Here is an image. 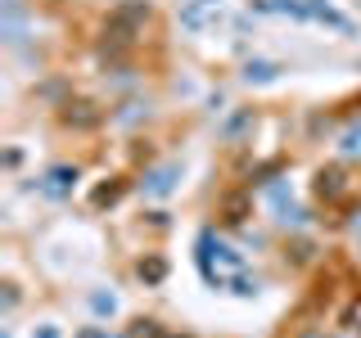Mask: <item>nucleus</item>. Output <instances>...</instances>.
I'll return each mask as SVG.
<instances>
[{"label":"nucleus","mask_w":361,"mask_h":338,"mask_svg":"<svg viewBox=\"0 0 361 338\" xmlns=\"http://www.w3.org/2000/svg\"><path fill=\"white\" fill-rule=\"evenodd\" d=\"M176 180H180V163H163V167H149V172H145L140 189L149 199H167L176 189Z\"/></svg>","instance_id":"obj_1"},{"label":"nucleus","mask_w":361,"mask_h":338,"mask_svg":"<svg viewBox=\"0 0 361 338\" xmlns=\"http://www.w3.org/2000/svg\"><path fill=\"white\" fill-rule=\"evenodd\" d=\"M316 194H321L325 203L348 199V176H343V167H321V172H316Z\"/></svg>","instance_id":"obj_2"},{"label":"nucleus","mask_w":361,"mask_h":338,"mask_svg":"<svg viewBox=\"0 0 361 338\" xmlns=\"http://www.w3.org/2000/svg\"><path fill=\"white\" fill-rule=\"evenodd\" d=\"M73 185H77V167H50L41 176V194H50V199H68Z\"/></svg>","instance_id":"obj_3"},{"label":"nucleus","mask_w":361,"mask_h":338,"mask_svg":"<svg viewBox=\"0 0 361 338\" xmlns=\"http://www.w3.org/2000/svg\"><path fill=\"white\" fill-rule=\"evenodd\" d=\"M280 73H285V63H276V59H248L244 63L248 86H271V82H280Z\"/></svg>","instance_id":"obj_4"},{"label":"nucleus","mask_w":361,"mask_h":338,"mask_svg":"<svg viewBox=\"0 0 361 338\" xmlns=\"http://www.w3.org/2000/svg\"><path fill=\"white\" fill-rule=\"evenodd\" d=\"M154 14V9H149V0H122V5L118 9H113V23H122V27H140V23L145 18H149Z\"/></svg>","instance_id":"obj_5"},{"label":"nucleus","mask_w":361,"mask_h":338,"mask_svg":"<svg viewBox=\"0 0 361 338\" xmlns=\"http://www.w3.org/2000/svg\"><path fill=\"white\" fill-rule=\"evenodd\" d=\"M63 122H68V127H95L99 113H95V104L77 99V104H68V108H63Z\"/></svg>","instance_id":"obj_6"},{"label":"nucleus","mask_w":361,"mask_h":338,"mask_svg":"<svg viewBox=\"0 0 361 338\" xmlns=\"http://www.w3.org/2000/svg\"><path fill=\"white\" fill-rule=\"evenodd\" d=\"M135 270H140V280H145V284H163L167 262H163V257H140V266H135Z\"/></svg>","instance_id":"obj_7"},{"label":"nucleus","mask_w":361,"mask_h":338,"mask_svg":"<svg viewBox=\"0 0 361 338\" xmlns=\"http://www.w3.org/2000/svg\"><path fill=\"white\" fill-rule=\"evenodd\" d=\"M316 23H325V27H334V32H343V37H357V23L353 18H348V14H338V9L330 5V9H325V14L321 18H316Z\"/></svg>","instance_id":"obj_8"},{"label":"nucleus","mask_w":361,"mask_h":338,"mask_svg":"<svg viewBox=\"0 0 361 338\" xmlns=\"http://www.w3.org/2000/svg\"><path fill=\"white\" fill-rule=\"evenodd\" d=\"M338 154H343V158H361V122H353V127L338 135Z\"/></svg>","instance_id":"obj_9"},{"label":"nucleus","mask_w":361,"mask_h":338,"mask_svg":"<svg viewBox=\"0 0 361 338\" xmlns=\"http://www.w3.org/2000/svg\"><path fill=\"white\" fill-rule=\"evenodd\" d=\"M203 0H185V5H180V27H190V32H199L203 27Z\"/></svg>","instance_id":"obj_10"},{"label":"nucleus","mask_w":361,"mask_h":338,"mask_svg":"<svg viewBox=\"0 0 361 338\" xmlns=\"http://www.w3.org/2000/svg\"><path fill=\"white\" fill-rule=\"evenodd\" d=\"M90 311H95V315H113V311H118V298H113V293H104V289L90 293Z\"/></svg>","instance_id":"obj_11"},{"label":"nucleus","mask_w":361,"mask_h":338,"mask_svg":"<svg viewBox=\"0 0 361 338\" xmlns=\"http://www.w3.org/2000/svg\"><path fill=\"white\" fill-rule=\"evenodd\" d=\"M343 330H353V334H361V293L353 302H348L343 307Z\"/></svg>","instance_id":"obj_12"},{"label":"nucleus","mask_w":361,"mask_h":338,"mask_svg":"<svg viewBox=\"0 0 361 338\" xmlns=\"http://www.w3.org/2000/svg\"><path fill=\"white\" fill-rule=\"evenodd\" d=\"M231 289H235V298H257V280H248V275H240V270H235Z\"/></svg>","instance_id":"obj_13"},{"label":"nucleus","mask_w":361,"mask_h":338,"mask_svg":"<svg viewBox=\"0 0 361 338\" xmlns=\"http://www.w3.org/2000/svg\"><path fill=\"white\" fill-rule=\"evenodd\" d=\"M118 194H122V185H99L90 203H95V208H109V203H118Z\"/></svg>","instance_id":"obj_14"},{"label":"nucleus","mask_w":361,"mask_h":338,"mask_svg":"<svg viewBox=\"0 0 361 338\" xmlns=\"http://www.w3.org/2000/svg\"><path fill=\"white\" fill-rule=\"evenodd\" d=\"M248 122H253V113H235L231 122H226V135H235V131H244Z\"/></svg>","instance_id":"obj_15"},{"label":"nucleus","mask_w":361,"mask_h":338,"mask_svg":"<svg viewBox=\"0 0 361 338\" xmlns=\"http://www.w3.org/2000/svg\"><path fill=\"white\" fill-rule=\"evenodd\" d=\"M32 338H63V330H59V325H50V320H45V325H37V330H32Z\"/></svg>","instance_id":"obj_16"},{"label":"nucleus","mask_w":361,"mask_h":338,"mask_svg":"<svg viewBox=\"0 0 361 338\" xmlns=\"http://www.w3.org/2000/svg\"><path fill=\"white\" fill-rule=\"evenodd\" d=\"M0 302H5V311L18 307V284H5V293H0Z\"/></svg>","instance_id":"obj_17"},{"label":"nucleus","mask_w":361,"mask_h":338,"mask_svg":"<svg viewBox=\"0 0 361 338\" xmlns=\"http://www.w3.org/2000/svg\"><path fill=\"white\" fill-rule=\"evenodd\" d=\"M298 338H330V334H325V330H316V325H312V330H302Z\"/></svg>","instance_id":"obj_18"},{"label":"nucleus","mask_w":361,"mask_h":338,"mask_svg":"<svg viewBox=\"0 0 361 338\" xmlns=\"http://www.w3.org/2000/svg\"><path fill=\"white\" fill-rule=\"evenodd\" d=\"M348 225H353V230L361 234V208H353V221H348Z\"/></svg>","instance_id":"obj_19"},{"label":"nucleus","mask_w":361,"mask_h":338,"mask_svg":"<svg viewBox=\"0 0 361 338\" xmlns=\"http://www.w3.org/2000/svg\"><path fill=\"white\" fill-rule=\"evenodd\" d=\"M203 5H208V9H212V5H221V0H203Z\"/></svg>","instance_id":"obj_20"}]
</instances>
